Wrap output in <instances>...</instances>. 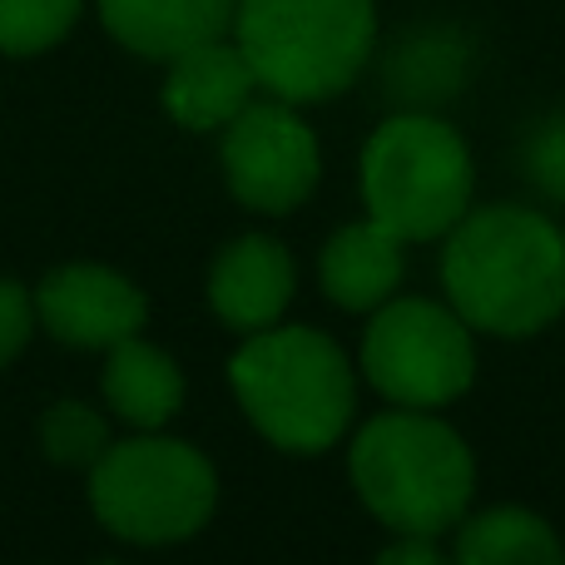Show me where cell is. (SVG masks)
Wrapping results in <instances>:
<instances>
[{
  "label": "cell",
  "instance_id": "1",
  "mask_svg": "<svg viewBox=\"0 0 565 565\" xmlns=\"http://www.w3.org/2000/svg\"><path fill=\"white\" fill-rule=\"evenodd\" d=\"M441 282L467 328L531 338L565 312V234L516 204L467 214L447 238Z\"/></svg>",
  "mask_w": 565,
  "mask_h": 565
},
{
  "label": "cell",
  "instance_id": "2",
  "mask_svg": "<svg viewBox=\"0 0 565 565\" xmlns=\"http://www.w3.org/2000/svg\"><path fill=\"white\" fill-rule=\"evenodd\" d=\"M352 487L382 526L402 536H437L461 521L477 487L471 451L447 422L417 407L372 417L352 441Z\"/></svg>",
  "mask_w": 565,
  "mask_h": 565
},
{
  "label": "cell",
  "instance_id": "3",
  "mask_svg": "<svg viewBox=\"0 0 565 565\" xmlns=\"http://www.w3.org/2000/svg\"><path fill=\"white\" fill-rule=\"evenodd\" d=\"M377 40L372 0H238L234 45L258 89L288 105L332 99L362 75Z\"/></svg>",
  "mask_w": 565,
  "mask_h": 565
},
{
  "label": "cell",
  "instance_id": "4",
  "mask_svg": "<svg viewBox=\"0 0 565 565\" xmlns=\"http://www.w3.org/2000/svg\"><path fill=\"white\" fill-rule=\"evenodd\" d=\"M248 422L282 451H322L352 417V367L312 328H264L228 362Z\"/></svg>",
  "mask_w": 565,
  "mask_h": 565
},
{
  "label": "cell",
  "instance_id": "5",
  "mask_svg": "<svg viewBox=\"0 0 565 565\" xmlns=\"http://www.w3.org/2000/svg\"><path fill=\"white\" fill-rule=\"evenodd\" d=\"M367 218L387 224L402 244L441 238L467 218L471 154L447 119L427 109L392 115L362 149Z\"/></svg>",
  "mask_w": 565,
  "mask_h": 565
},
{
  "label": "cell",
  "instance_id": "6",
  "mask_svg": "<svg viewBox=\"0 0 565 565\" xmlns=\"http://www.w3.org/2000/svg\"><path fill=\"white\" fill-rule=\"evenodd\" d=\"M95 516L135 546L184 541L214 516L218 481L194 447L169 437H139L109 447L89 467Z\"/></svg>",
  "mask_w": 565,
  "mask_h": 565
},
{
  "label": "cell",
  "instance_id": "7",
  "mask_svg": "<svg viewBox=\"0 0 565 565\" xmlns=\"http://www.w3.org/2000/svg\"><path fill=\"white\" fill-rule=\"evenodd\" d=\"M362 372L402 407H441L471 387L477 352L461 312L427 298H387L362 338Z\"/></svg>",
  "mask_w": 565,
  "mask_h": 565
},
{
  "label": "cell",
  "instance_id": "8",
  "mask_svg": "<svg viewBox=\"0 0 565 565\" xmlns=\"http://www.w3.org/2000/svg\"><path fill=\"white\" fill-rule=\"evenodd\" d=\"M318 139L288 99H254L224 129V174L234 199L258 214H288L318 184Z\"/></svg>",
  "mask_w": 565,
  "mask_h": 565
},
{
  "label": "cell",
  "instance_id": "9",
  "mask_svg": "<svg viewBox=\"0 0 565 565\" xmlns=\"http://www.w3.org/2000/svg\"><path fill=\"white\" fill-rule=\"evenodd\" d=\"M35 312L65 348H115L125 338H139L149 318L145 292L125 274L99 264H65L55 268L35 292Z\"/></svg>",
  "mask_w": 565,
  "mask_h": 565
},
{
  "label": "cell",
  "instance_id": "10",
  "mask_svg": "<svg viewBox=\"0 0 565 565\" xmlns=\"http://www.w3.org/2000/svg\"><path fill=\"white\" fill-rule=\"evenodd\" d=\"M258 75L244 60V50L228 40H209L169 60L164 109L184 129H228L254 105Z\"/></svg>",
  "mask_w": 565,
  "mask_h": 565
},
{
  "label": "cell",
  "instance_id": "11",
  "mask_svg": "<svg viewBox=\"0 0 565 565\" xmlns=\"http://www.w3.org/2000/svg\"><path fill=\"white\" fill-rule=\"evenodd\" d=\"M292 298V258L288 248L264 234H248L218 254L209 274V302L238 332H264L282 318Z\"/></svg>",
  "mask_w": 565,
  "mask_h": 565
},
{
  "label": "cell",
  "instance_id": "12",
  "mask_svg": "<svg viewBox=\"0 0 565 565\" xmlns=\"http://www.w3.org/2000/svg\"><path fill=\"white\" fill-rule=\"evenodd\" d=\"M105 30L145 60H174L234 30L238 0H95Z\"/></svg>",
  "mask_w": 565,
  "mask_h": 565
},
{
  "label": "cell",
  "instance_id": "13",
  "mask_svg": "<svg viewBox=\"0 0 565 565\" xmlns=\"http://www.w3.org/2000/svg\"><path fill=\"white\" fill-rule=\"evenodd\" d=\"M322 288L338 308L372 312L397 292L402 282V238L377 218L348 224L328 238L322 248Z\"/></svg>",
  "mask_w": 565,
  "mask_h": 565
},
{
  "label": "cell",
  "instance_id": "14",
  "mask_svg": "<svg viewBox=\"0 0 565 565\" xmlns=\"http://www.w3.org/2000/svg\"><path fill=\"white\" fill-rule=\"evenodd\" d=\"M105 397L115 407V417H125L129 427L154 431L184 407V377H179L174 358H164L159 348H149L139 338H125L109 348Z\"/></svg>",
  "mask_w": 565,
  "mask_h": 565
},
{
  "label": "cell",
  "instance_id": "15",
  "mask_svg": "<svg viewBox=\"0 0 565 565\" xmlns=\"http://www.w3.org/2000/svg\"><path fill=\"white\" fill-rule=\"evenodd\" d=\"M457 565H565V551L541 516L521 507H497L461 526Z\"/></svg>",
  "mask_w": 565,
  "mask_h": 565
},
{
  "label": "cell",
  "instance_id": "16",
  "mask_svg": "<svg viewBox=\"0 0 565 565\" xmlns=\"http://www.w3.org/2000/svg\"><path fill=\"white\" fill-rule=\"evenodd\" d=\"M461 75H467V45L451 30H422L387 60L392 95H407L412 105H437V99L457 95Z\"/></svg>",
  "mask_w": 565,
  "mask_h": 565
},
{
  "label": "cell",
  "instance_id": "17",
  "mask_svg": "<svg viewBox=\"0 0 565 565\" xmlns=\"http://www.w3.org/2000/svg\"><path fill=\"white\" fill-rule=\"evenodd\" d=\"M79 15V0H0V55H40L60 45Z\"/></svg>",
  "mask_w": 565,
  "mask_h": 565
},
{
  "label": "cell",
  "instance_id": "18",
  "mask_svg": "<svg viewBox=\"0 0 565 565\" xmlns=\"http://www.w3.org/2000/svg\"><path fill=\"white\" fill-rule=\"evenodd\" d=\"M40 441H45V451L60 467H95L109 451L105 417H95L85 402H55L45 412V422H40Z\"/></svg>",
  "mask_w": 565,
  "mask_h": 565
},
{
  "label": "cell",
  "instance_id": "19",
  "mask_svg": "<svg viewBox=\"0 0 565 565\" xmlns=\"http://www.w3.org/2000/svg\"><path fill=\"white\" fill-rule=\"evenodd\" d=\"M526 174L541 194L565 204V115H551L546 125L526 139Z\"/></svg>",
  "mask_w": 565,
  "mask_h": 565
},
{
  "label": "cell",
  "instance_id": "20",
  "mask_svg": "<svg viewBox=\"0 0 565 565\" xmlns=\"http://www.w3.org/2000/svg\"><path fill=\"white\" fill-rule=\"evenodd\" d=\"M30 328H35V302H30V292L20 288V282L0 278V367L25 348Z\"/></svg>",
  "mask_w": 565,
  "mask_h": 565
},
{
  "label": "cell",
  "instance_id": "21",
  "mask_svg": "<svg viewBox=\"0 0 565 565\" xmlns=\"http://www.w3.org/2000/svg\"><path fill=\"white\" fill-rule=\"evenodd\" d=\"M377 565H451V561L431 546V536H402L397 546L382 551Z\"/></svg>",
  "mask_w": 565,
  "mask_h": 565
}]
</instances>
